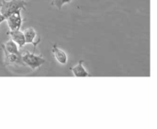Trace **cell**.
Returning <instances> with one entry per match:
<instances>
[{"label":"cell","instance_id":"obj_2","mask_svg":"<svg viewBox=\"0 0 157 129\" xmlns=\"http://www.w3.org/2000/svg\"><path fill=\"white\" fill-rule=\"evenodd\" d=\"M20 54L25 66L30 67L33 70L38 69L45 63V59L42 57V55H37L29 51H23Z\"/></svg>","mask_w":157,"mask_h":129},{"label":"cell","instance_id":"obj_6","mask_svg":"<svg viewBox=\"0 0 157 129\" xmlns=\"http://www.w3.org/2000/svg\"><path fill=\"white\" fill-rule=\"evenodd\" d=\"M4 55H5V64L6 66L8 65H16L18 64L22 67H26L25 64L22 61L21 54H10L6 51H4Z\"/></svg>","mask_w":157,"mask_h":129},{"label":"cell","instance_id":"obj_7","mask_svg":"<svg viewBox=\"0 0 157 129\" xmlns=\"http://www.w3.org/2000/svg\"><path fill=\"white\" fill-rule=\"evenodd\" d=\"M7 34L10 36V38L18 45L19 48H22L26 44V40L24 36V32L18 30H8Z\"/></svg>","mask_w":157,"mask_h":129},{"label":"cell","instance_id":"obj_1","mask_svg":"<svg viewBox=\"0 0 157 129\" xmlns=\"http://www.w3.org/2000/svg\"><path fill=\"white\" fill-rule=\"evenodd\" d=\"M26 9V2L23 0H2L0 3V13L6 18L18 10Z\"/></svg>","mask_w":157,"mask_h":129},{"label":"cell","instance_id":"obj_9","mask_svg":"<svg viewBox=\"0 0 157 129\" xmlns=\"http://www.w3.org/2000/svg\"><path fill=\"white\" fill-rule=\"evenodd\" d=\"M2 48H3V51H6L7 53L20 54V52L18 50V45L12 39L11 40H8L7 42H6L5 43H3L2 44Z\"/></svg>","mask_w":157,"mask_h":129},{"label":"cell","instance_id":"obj_11","mask_svg":"<svg viewBox=\"0 0 157 129\" xmlns=\"http://www.w3.org/2000/svg\"><path fill=\"white\" fill-rule=\"evenodd\" d=\"M4 20H6V18H5V17H4V16H3V15L0 13V24H1V23L4 21Z\"/></svg>","mask_w":157,"mask_h":129},{"label":"cell","instance_id":"obj_5","mask_svg":"<svg viewBox=\"0 0 157 129\" xmlns=\"http://www.w3.org/2000/svg\"><path fill=\"white\" fill-rule=\"evenodd\" d=\"M23 32H24L25 40H26V43H31V44H33L34 47H36L40 43V39L36 41L37 32H36V30L32 27H29V28L25 29Z\"/></svg>","mask_w":157,"mask_h":129},{"label":"cell","instance_id":"obj_8","mask_svg":"<svg viewBox=\"0 0 157 129\" xmlns=\"http://www.w3.org/2000/svg\"><path fill=\"white\" fill-rule=\"evenodd\" d=\"M73 75L77 78H86V77H90V74L86 71V69L84 67V61L80 60L76 66L70 68Z\"/></svg>","mask_w":157,"mask_h":129},{"label":"cell","instance_id":"obj_3","mask_svg":"<svg viewBox=\"0 0 157 129\" xmlns=\"http://www.w3.org/2000/svg\"><path fill=\"white\" fill-rule=\"evenodd\" d=\"M9 30H18L23 23V18L21 17V10L16 11L6 18Z\"/></svg>","mask_w":157,"mask_h":129},{"label":"cell","instance_id":"obj_4","mask_svg":"<svg viewBox=\"0 0 157 129\" xmlns=\"http://www.w3.org/2000/svg\"><path fill=\"white\" fill-rule=\"evenodd\" d=\"M52 53L54 56V58L56 59V61L61 64V65H65L67 64V61H68V56H67V54L62 50L61 48H59L56 44H53L52 47Z\"/></svg>","mask_w":157,"mask_h":129},{"label":"cell","instance_id":"obj_10","mask_svg":"<svg viewBox=\"0 0 157 129\" xmlns=\"http://www.w3.org/2000/svg\"><path fill=\"white\" fill-rule=\"evenodd\" d=\"M72 1H73V0H52V1L51 2V6H55L58 10H61L62 7H63V6L64 4H69V3H71Z\"/></svg>","mask_w":157,"mask_h":129}]
</instances>
